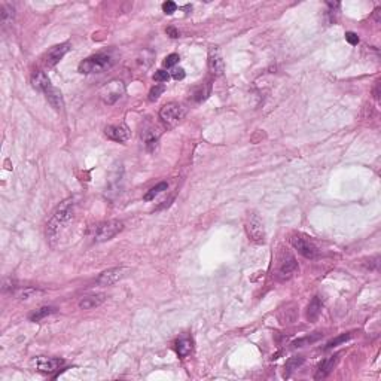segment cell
<instances>
[{
    "label": "cell",
    "instance_id": "6da1fadb",
    "mask_svg": "<svg viewBox=\"0 0 381 381\" xmlns=\"http://www.w3.org/2000/svg\"><path fill=\"white\" fill-rule=\"evenodd\" d=\"M73 207H75V203L72 198L63 201V203L57 207V210L54 212L52 217L48 222V227H47V235L50 240L57 238L60 230L66 225V223L70 222V219L73 217Z\"/></svg>",
    "mask_w": 381,
    "mask_h": 381
},
{
    "label": "cell",
    "instance_id": "7a4b0ae2",
    "mask_svg": "<svg viewBox=\"0 0 381 381\" xmlns=\"http://www.w3.org/2000/svg\"><path fill=\"white\" fill-rule=\"evenodd\" d=\"M297 273H298V262H297L295 256L287 250H282L277 258V265H276V271H274L276 280L287 282Z\"/></svg>",
    "mask_w": 381,
    "mask_h": 381
},
{
    "label": "cell",
    "instance_id": "3957f363",
    "mask_svg": "<svg viewBox=\"0 0 381 381\" xmlns=\"http://www.w3.org/2000/svg\"><path fill=\"white\" fill-rule=\"evenodd\" d=\"M114 64V57L107 52H100L96 55H91L85 58L83 61L79 63V72L83 75H91V73H101L106 69Z\"/></svg>",
    "mask_w": 381,
    "mask_h": 381
},
{
    "label": "cell",
    "instance_id": "277c9868",
    "mask_svg": "<svg viewBox=\"0 0 381 381\" xmlns=\"http://www.w3.org/2000/svg\"><path fill=\"white\" fill-rule=\"evenodd\" d=\"M122 230H124V223L121 220H107V222L99 223V225L94 228L93 238H94L96 243L109 241L114 237H116Z\"/></svg>",
    "mask_w": 381,
    "mask_h": 381
},
{
    "label": "cell",
    "instance_id": "5b68a950",
    "mask_svg": "<svg viewBox=\"0 0 381 381\" xmlns=\"http://www.w3.org/2000/svg\"><path fill=\"white\" fill-rule=\"evenodd\" d=\"M160 118L167 128H174L185 118V110L177 103H167L160 110Z\"/></svg>",
    "mask_w": 381,
    "mask_h": 381
},
{
    "label": "cell",
    "instance_id": "8992f818",
    "mask_svg": "<svg viewBox=\"0 0 381 381\" xmlns=\"http://www.w3.org/2000/svg\"><path fill=\"white\" fill-rule=\"evenodd\" d=\"M290 244L294 246V249L302 255L304 258L307 259H315L317 258L319 255V249H317V246L313 243L308 237L302 235V234H294V235H290Z\"/></svg>",
    "mask_w": 381,
    "mask_h": 381
},
{
    "label": "cell",
    "instance_id": "52a82bcc",
    "mask_svg": "<svg viewBox=\"0 0 381 381\" xmlns=\"http://www.w3.org/2000/svg\"><path fill=\"white\" fill-rule=\"evenodd\" d=\"M246 232L248 237L258 244H262L265 241V230H264V223L259 219L256 213H249L248 220H246Z\"/></svg>",
    "mask_w": 381,
    "mask_h": 381
},
{
    "label": "cell",
    "instance_id": "ba28073f",
    "mask_svg": "<svg viewBox=\"0 0 381 381\" xmlns=\"http://www.w3.org/2000/svg\"><path fill=\"white\" fill-rule=\"evenodd\" d=\"M125 93V86L121 81H112L100 91V99L104 104H115Z\"/></svg>",
    "mask_w": 381,
    "mask_h": 381
},
{
    "label": "cell",
    "instance_id": "9c48e42d",
    "mask_svg": "<svg viewBox=\"0 0 381 381\" xmlns=\"http://www.w3.org/2000/svg\"><path fill=\"white\" fill-rule=\"evenodd\" d=\"M32 365L34 366V369L37 372L42 374H52L55 371H58L63 365L64 361L58 359V357H45V356H37L32 361Z\"/></svg>",
    "mask_w": 381,
    "mask_h": 381
},
{
    "label": "cell",
    "instance_id": "30bf717a",
    "mask_svg": "<svg viewBox=\"0 0 381 381\" xmlns=\"http://www.w3.org/2000/svg\"><path fill=\"white\" fill-rule=\"evenodd\" d=\"M70 51V43L66 42V43H61V45H55L52 47L47 55H45V64L48 67H54L55 64L60 63V60H63V57Z\"/></svg>",
    "mask_w": 381,
    "mask_h": 381
},
{
    "label": "cell",
    "instance_id": "8fae6325",
    "mask_svg": "<svg viewBox=\"0 0 381 381\" xmlns=\"http://www.w3.org/2000/svg\"><path fill=\"white\" fill-rule=\"evenodd\" d=\"M209 69L215 76H220L225 72V63H223V58L217 47L209 48Z\"/></svg>",
    "mask_w": 381,
    "mask_h": 381
},
{
    "label": "cell",
    "instance_id": "7c38bea8",
    "mask_svg": "<svg viewBox=\"0 0 381 381\" xmlns=\"http://www.w3.org/2000/svg\"><path fill=\"white\" fill-rule=\"evenodd\" d=\"M127 273V268H110V270H106L103 271L99 279H97V283L100 286H112V284H115L116 282H119Z\"/></svg>",
    "mask_w": 381,
    "mask_h": 381
},
{
    "label": "cell",
    "instance_id": "4fadbf2b",
    "mask_svg": "<svg viewBox=\"0 0 381 381\" xmlns=\"http://www.w3.org/2000/svg\"><path fill=\"white\" fill-rule=\"evenodd\" d=\"M106 136L118 143H124L130 139V128L125 124H119V125H109L104 128Z\"/></svg>",
    "mask_w": 381,
    "mask_h": 381
},
{
    "label": "cell",
    "instance_id": "5bb4252c",
    "mask_svg": "<svg viewBox=\"0 0 381 381\" xmlns=\"http://www.w3.org/2000/svg\"><path fill=\"white\" fill-rule=\"evenodd\" d=\"M338 361H340V354H335V356H331V357H328V359H325V361L319 365L315 378H316V380L326 378V377L333 371V368L337 366Z\"/></svg>",
    "mask_w": 381,
    "mask_h": 381
},
{
    "label": "cell",
    "instance_id": "9a60e30c",
    "mask_svg": "<svg viewBox=\"0 0 381 381\" xmlns=\"http://www.w3.org/2000/svg\"><path fill=\"white\" fill-rule=\"evenodd\" d=\"M43 94H45V97H47L48 103H50L57 112H61V110H63V107H64V100H63V94L60 93V89H57L55 86H50Z\"/></svg>",
    "mask_w": 381,
    "mask_h": 381
},
{
    "label": "cell",
    "instance_id": "2e32d148",
    "mask_svg": "<svg viewBox=\"0 0 381 381\" xmlns=\"http://www.w3.org/2000/svg\"><path fill=\"white\" fill-rule=\"evenodd\" d=\"M32 85H33L34 89H37V91H42V93H45L50 86H52L48 75L45 72H42V70H36L32 75Z\"/></svg>",
    "mask_w": 381,
    "mask_h": 381
},
{
    "label": "cell",
    "instance_id": "e0dca14e",
    "mask_svg": "<svg viewBox=\"0 0 381 381\" xmlns=\"http://www.w3.org/2000/svg\"><path fill=\"white\" fill-rule=\"evenodd\" d=\"M104 301H106V297H104L103 294L88 295V297H83V298L79 301V308H82V310H93V308L100 307Z\"/></svg>",
    "mask_w": 381,
    "mask_h": 381
},
{
    "label": "cell",
    "instance_id": "ac0fdd59",
    "mask_svg": "<svg viewBox=\"0 0 381 381\" xmlns=\"http://www.w3.org/2000/svg\"><path fill=\"white\" fill-rule=\"evenodd\" d=\"M322 308H323V304L320 301L319 297H315L311 299V302L308 304V308H307V319L308 322H316L319 319V316L322 315Z\"/></svg>",
    "mask_w": 381,
    "mask_h": 381
},
{
    "label": "cell",
    "instance_id": "d6986e66",
    "mask_svg": "<svg viewBox=\"0 0 381 381\" xmlns=\"http://www.w3.org/2000/svg\"><path fill=\"white\" fill-rule=\"evenodd\" d=\"M194 350V341L188 337L181 338L176 341V351L179 354V357H186L188 354H191Z\"/></svg>",
    "mask_w": 381,
    "mask_h": 381
},
{
    "label": "cell",
    "instance_id": "ffe728a7",
    "mask_svg": "<svg viewBox=\"0 0 381 381\" xmlns=\"http://www.w3.org/2000/svg\"><path fill=\"white\" fill-rule=\"evenodd\" d=\"M15 18V9L14 6L8 5V3H3L0 6V22H2L3 26H9L12 24V21Z\"/></svg>",
    "mask_w": 381,
    "mask_h": 381
},
{
    "label": "cell",
    "instance_id": "44dd1931",
    "mask_svg": "<svg viewBox=\"0 0 381 381\" xmlns=\"http://www.w3.org/2000/svg\"><path fill=\"white\" fill-rule=\"evenodd\" d=\"M55 311H57L55 307H48V305L47 307H40V308H37V310H34L32 313V315L29 316V319H30V322H40L42 319L54 315Z\"/></svg>",
    "mask_w": 381,
    "mask_h": 381
},
{
    "label": "cell",
    "instance_id": "7402d4cb",
    "mask_svg": "<svg viewBox=\"0 0 381 381\" xmlns=\"http://www.w3.org/2000/svg\"><path fill=\"white\" fill-rule=\"evenodd\" d=\"M302 364H304V357H302V356H294V357H290V359H289V361L286 362V365H284V377H289L295 369H298Z\"/></svg>",
    "mask_w": 381,
    "mask_h": 381
},
{
    "label": "cell",
    "instance_id": "603a6c76",
    "mask_svg": "<svg viewBox=\"0 0 381 381\" xmlns=\"http://www.w3.org/2000/svg\"><path fill=\"white\" fill-rule=\"evenodd\" d=\"M210 91H212V85L207 83V85H201L198 88H195V91H194V100L195 101H203L206 100L209 96H210Z\"/></svg>",
    "mask_w": 381,
    "mask_h": 381
},
{
    "label": "cell",
    "instance_id": "cb8c5ba5",
    "mask_svg": "<svg viewBox=\"0 0 381 381\" xmlns=\"http://www.w3.org/2000/svg\"><path fill=\"white\" fill-rule=\"evenodd\" d=\"M167 188H168V183H167V182H161V183H158L156 186L150 188V189L145 194L143 199H145V201H150V199H153L156 195H160L161 192L167 191Z\"/></svg>",
    "mask_w": 381,
    "mask_h": 381
},
{
    "label": "cell",
    "instance_id": "d4e9b609",
    "mask_svg": "<svg viewBox=\"0 0 381 381\" xmlns=\"http://www.w3.org/2000/svg\"><path fill=\"white\" fill-rule=\"evenodd\" d=\"M166 91V85L164 83H156L152 89H150V93H149V101H156L161 94Z\"/></svg>",
    "mask_w": 381,
    "mask_h": 381
},
{
    "label": "cell",
    "instance_id": "484cf974",
    "mask_svg": "<svg viewBox=\"0 0 381 381\" xmlns=\"http://www.w3.org/2000/svg\"><path fill=\"white\" fill-rule=\"evenodd\" d=\"M145 146L149 152H153L156 149V146H158V136H155V134L149 133L148 136L145 137Z\"/></svg>",
    "mask_w": 381,
    "mask_h": 381
},
{
    "label": "cell",
    "instance_id": "4316f807",
    "mask_svg": "<svg viewBox=\"0 0 381 381\" xmlns=\"http://www.w3.org/2000/svg\"><path fill=\"white\" fill-rule=\"evenodd\" d=\"M350 337L351 335L350 333H343V335H340V337H337L335 340H332V341H329L328 344H326V350H329V348H333V347H337V346H340V344H343V343H346V341H348L350 340Z\"/></svg>",
    "mask_w": 381,
    "mask_h": 381
},
{
    "label": "cell",
    "instance_id": "83f0119b",
    "mask_svg": "<svg viewBox=\"0 0 381 381\" xmlns=\"http://www.w3.org/2000/svg\"><path fill=\"white\" fill-rule=\"evenodd\" d=\"M37 294V290L36 289H32V287H27V289H22L19 290V292L17 294V298L21 299V301H26V299H30L33 295Z\"/></svg>",
    "mask_w": 381,
    "mask_h": 381
},
{
    "label": "cell",
    "instance_id": "f1b7e54d",
    "mask_svg": "<svg viewBox=\"0 0 381 381\" xmlns=\"http://www.w3.org/2000/svg\"><path fill=\"white\" fill-rule=\"evenodd\" d=\"M319 338H320V335H315V337H305V338H302V340H297V341L292 344V347H302V344H311V343L317 341Z\"/></svg>",
    "mask_w": 381,
    "mask_h": 381
},
{
    "label": "cell",
    "instance_id": "f546056e",
    "mask_svg": "<svg viewBox=\"0 0 381 381\" xmlns=\"http://www.w3.org/2000/svg\"><path fill=\"white\" fill-rule=\"evenodd\" d=\"M179 60H181V57H179L177 54H170V55H167L166 60H164V67H167V69H170V67H174V66L179 63Z\"/></svg>",
    "mask_w": 381,
    "mask_h": 381
},
{
    "label": "cell",
    "instance_id": "4dcf8cb0",
    "mask_svg": "<svg viewBox=\"0 0 381 381\" xmlns=\"http://www.w3.org/2000/svg\"><path fill=\"white\" fill-rule=\"evenodd\" d=\"M168 79H170V73L166 70H158L153 75V81H156V82H167Z\"/></svg>",
    "mask_w": 381,
    "mask_h": 381
},
{
    "label": "cell",
    "instance_id": "1f68e13d",
    "mask_svg": "<svg viewBox=\"0 0 381 381\" xmlns=\"http://www.w3.org/2000/svg\"><path fill=\"white\" fill-rule=\"evenodd\" d=\"M176 9H177V5H176L174 2H170V0L163 5V11H164L167 15H171V14H174V12H176Z\"/></svg>",
    "mask_w": 381,
    "mask_h": 381
},
{
    "label": "cell",
    "instance_id": "d6a6232c",
    "mask_svg": "<svg viewBox=\"0 0 381 381\" xmlns=\"http://www.w3.org/2000/svg\"><path fill=\"white\" fill-rule=\"evenodd\" d=\"M346 40L350 45H357V43H359V36H357L356 33H353V32H347L346 33Z\"/></svg>",
    "mask_w": 381,
    "mask_h": 381
},
{
    "label": "cell",
    "instance_id": "836d02e7",
    "mask_svg": "<svg viewBox=\"0 0 381 381\" xmlns=\"http://www.w3.org/2000/svg\"><path fill=\"white\" fill-rule=\"evenodd\" d=\"M171 76H173L176 81H181V79L185 78V70L182 69V67H179V69H174V70H173Z\"/></svg>",
    "mask_w": 381,
    "mask_h": 381
},
{
    "label": "cell",
    "instance_id": "e575fe53",
    "mask_svg": "<svg viewBox=\"0 0 381 381\" xmlns=\"http://www.w3.org/2000/svg\"><path fill=\"white\" fill-rule=\"evenodd\" d=\"M166 33L170 36V37H173V39H176V37H179V32L174 29V27H167V30H166Z\"/></svg>",
    "mask_w": 381,
    "mask_h": 381
},
{
    "label": "cell",
    "instance_id": "d590c367",
    "mask_svg": "<svg viewBox=\"0 0 381 381\" xmlns=\"http://www.w3.org/2000/svg\"><path fill=\"white\" fill-rule=\"evenodd\" d=\"M378 88H380V83H377V85H375V89H374V97H375V100L380 99V96H378V93H380V91H378Z\"/></svg>",
    "mask_w": 381,
    "mask_h": 381
}]
</instances>
